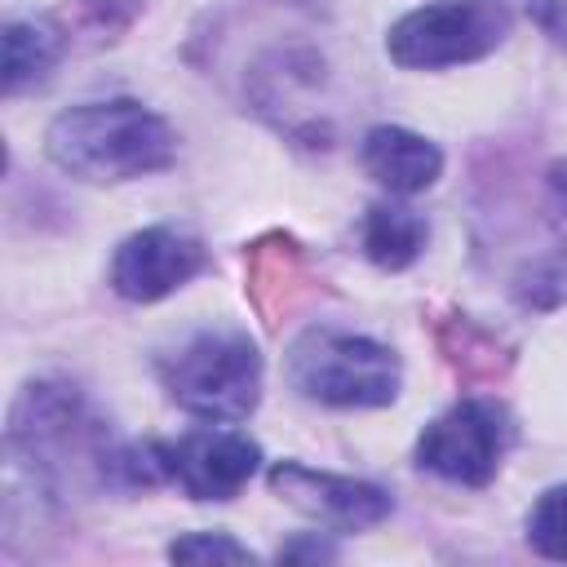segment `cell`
I'll return each mask as SVG.
<instances>
[{
    "mask_svg": "<svg viewBox=\"0 0 567 567\" xmlns=\"http://www.w3.org/2000/svg\"><path fill=\"white\" fill-rule=\"evenodd\" d=\"M4 452L44 501L106 492L115 439L89 394L66 377H35L9 403Z\"/></svg>",
    "mask_w": 567,
    "mask_h": 567,
    "instance_id": "1",
    "label": "cell"
},
{
    "mask_svg": "<svg viewBox=\"0 0 567 567\" xmlns=\"http://www.w3.org/2000/svg\"><path fill=\"white\" fill-rule=\"evenodd\" d=\"M44 155L66 177L111 186L164 173L177 159L173 124L137 97H97L66 106L44 128Z\"/></svg>",
    "mask_w": 567,
    "mask_h": 567,
    "instance_id": "2",
    "label": "cell"
},
{
    "mask_svg": "<svg viewBox=\"0 0 567 567\" xmlns=\"http://www.w3.org/2000/svg\"><path fill=\"white\" fill-rule=\"evenodd\" d=\"M284 372L301 399L323 408H390L403 385V363L385 341L328 323L292 337Z\"/></svg>",
    "mask_w": 567,
    "mask_h": 567,
    "instance_id": "3",
    "label": "cell"
},
{
    "mask_svg": "<svg viewBox=\"0 0 567 567\" xmlns=\"http://www.w3.org/2000/svg\"><path fill=\"white\" fill-rule=\"evenodd\" d=\"M155 372L168 399L204 421H244L261 403V354L244 328H195Z\"/></svg>",
    "mask_w": 567,
    "mask_h": 567,
    "instance_id": "4",
    "label": "cell"
},
{
    "mask_svg": "<svg viewBox=\"0 0 567 567\" xmlns=\"http://www.w3.org/2000/svg\"><path fill=\"white\" fill-rule=\"evenodd\" d=\"M514 18L505 0H430L385 31V53L403 71H443L496 53Z\"/></svg>",
    "mask_w": 567,
    "mask_h": 567,
    "instance_id": "5",
    "label": "cell"
},
{
    "mask_svg": "<svg viewBox=\"0 0 567 567\" xmlns=\"http://www.w3.org/2000/svg\"><path fill=\"white\" fill-rule=\"evenodd\" d=\"M514 434V416L496 394H465L421 430L416 465L452 487H487Z\"/></svg>",
    "mask_w": 567,
    "mask_h": 567,
    "instance_id": "6",
    "label": "cell"
},
{
    "mask_svg": "<svg viewBox=\"0 0 567 567\" xmlns=\"http://www.w3.org/2000/svg\"><path fill=\"white\" fill-rule=\"evenodd\" d=\"M159 478L190 501H235L261 465V447L239 430H186L177 439H155Z\"/></svg>",
    "mask_w": 567,
    "mask_h": 567,
    "instance_id": "7",
    "label": "cell"
},
{
    "mask_svg": "<svg viewBox=\"0 0 567 567\" xmlns=\"http://www.w3.org/2000/svg\"><path fill=\"white\" fill-rule=\"evenodd\" d=\"M204 266H208V252L195 235H186L177 226H142L115 244L106 284L115 297H124L133 306H151V301H164L168 292L186 288Z\"/></svg>",
    "mask_w": 567,
    "mask_h": 567,
    "instance_id": "8",
    "label": "cell"
},
{
    "mask_svg": "<svg viewBox=\"0 0 567 567\" xmlns=\"http://www.w3.org/2000/svg\"><path fill=\"white\" fill-rule=\"evenodd\" d=\"M266 483L279 501H288L292 509H301L306 518H315L319 527H332V532H368V527L385 523L394 509V496L381 483L315 470L301 461H275Z\"/></svg>",
    "mask_w": 567,
    "mask_h": 567,
    "instance_id": "9",
    "label": "cell"
},
{
    "mask_svg": "<svg viewBox=\"0 0 567 567\" xmlns=\"http://www.w3.org/2000/svg\"><path fill=\"white\" fill-rule=\"evenodd\" d=\"M319 270L306 252V244L288 230H266L244 248V292L266 328H284L315 292Z\"/></svg>",
    "mask_w": 567,
    "mask_h": 567,
    "instance_id": "10",
    "label": "cell"
},
{
    "mask_svg": "<svg viewBox=\"0 0 567 567\" xmlns=\"http://www.w3.org/2000/svg\"><path fill=\"white\" fill-rule=\"evenodd\" d=\"M359 164L390 195H416L443 177V151L403 124H372L359 142Z\"/></svg>",
    "mask_w": 567,
    "mask_h": 567,
    "instance_id": "11",
    "label": "cell"
},
{
    "mask_svg": "<svg viewBox=\"0 0 567 567\" xmlns=\"http://www.w3.org/2000/svg\"><path fill=\"white\" fill-rule=\"evenodd\" d=\"M62 58V31L49 18H9L0 35V84L4 97L35 89Z\"/></svg>",
    "mask_w": 567,
    "mask_h": 567,
    "instance_id": "12",
    "label": "cell"
},
{
    "mask_svg": "<svg viewBox=\"0 0 567 567\" xmlns=\"http://www.w3.org/2000/svg\"><path fill=\"white\" fill-rule=\"evenodd\" d=\"M425 239H430V226L416 208L408 204H394V199H377L368 204L363 221H359V244H363V257L377 266V270H408L421 252H425Z\"/></svg>",
    "mask_w": 567,
    "mask_h": 567,
    "instance_id": "13",
    "label": "cell"
},
{
    "mask_svg": "<svg viewBox=\"0 0 567 567\" xmlns=\"http://www.w3.org/2000/svg\"><path fill=\"white\" fill-rule=\"evenodd\" d=\"M434 341L461 381H501L514 363V350L492 328H483L478 319L456 315V310L434 323Z\"/></svg>",
    "mask_w": 567,
    "mask_h": 567,
    "instance_id": "14",
    "label": "cell"
},
{
    "mask_svg": "<svg viewBox=\"0 0 567 567\" xmlns=\"http://www.w3.org/2000/svg\"><path fill=\"white\" fill-rule=\"evenodd\" d=\"M514 301L523 310H554L567 301V248L540 252L532 261H523V270L514 275Z\"/></svg>",
    "mask_w": 567,
    "mask_h": 567,
    "instance_id": "15",
    "label": "cell"
},
{
    "mask_svg": "<svg viewBox=\"0 0 567 567\" xmlns=\"http://www.w3.org/2000/svg\"><path fill=\"white\" fill-rule=\"evenodd\" d=\"M527 545L549 563H567V483H554L532 501Z\"/></svg>",
    "mask_w": 567,
    "mask_h": 567,
    "instance_id": "16",
    "label": "cell"
},
{
    "mask_svg": "<svg viewBox=\"0 0 567 567\" xmlns=\"http://www.w3.org/2000/svg\"><path fill=\"white\" fill-rule=\"evenodd\" d=\"M168 558L173 563H257V554L226 532H186L168 545Z\"/></svg>",
    "mask_w": 567,
    "mask_h": 567,
    "instance_id": "17",
    "label": "cell"
},
{
    "mask_svg": "<svg viewBox=\"0 0 567 567\" xmlns=\"http://www.w3.org/2000/svg\"><path fill=\"white\" fill-rule=\"evenodd\" d=\"M341 549H337V540H328L323 532H297L292 540H284L279 545V563H332Z\"/></svg>",
    "mask_w": 567,
    "mask_h": 567,
    "instance_id": "18",
    "label": "cell"
},
{
    "mask_svg": "<svg viewBox=\"0 0 567 567\" xmlns=\"http://www.w3.org/2000/svg\"><path fill=\"white\" fill-rule=\"evenodd\" d=\"M532 22L567 53V0H532Z\"/></svg>",
    "mask_w": 567,
    "mask_h": 567,
    "instance_id": "19",
    "label": "cell"
},
{
    "mask_svg": "<svg viewBox=\"0 0 567 567\" xmlns=\"http://www.w3.org/2000/svg\"><path fill=\"white\" fill-rule=\"evenodd\" d=\"M549 195H554V204L567 213V159H558V164H549Z\"/></svg>",
    "mask_w": 567,
    "mask_h": 567,
    "instance_id": "20",
    "label": "cell"
}]
</instances>
